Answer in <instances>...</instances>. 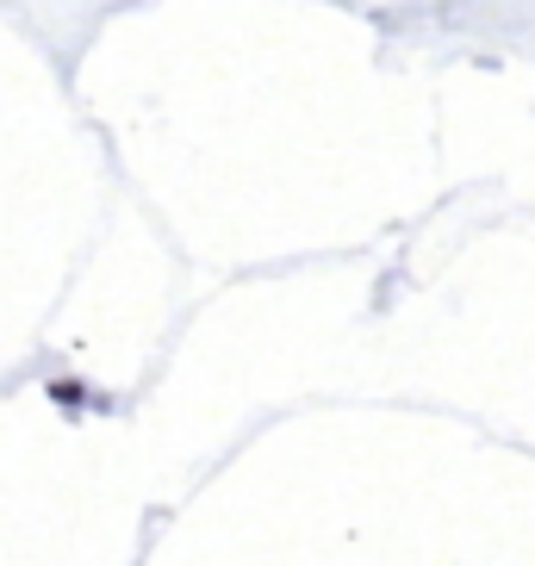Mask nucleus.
I'll return each instance as SVG.
<instances>
[]
</instances>
